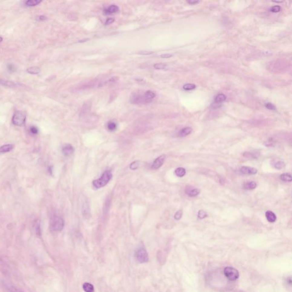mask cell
Instances as JSON below:
<instances>
[{"label":"cell","instance_id":"cell-35","mask_svg":"<svg viewBox=\"0 0 292 292\" xmlns=\"http://www.w3.org/2000/svg\"><path fill=\"white\" fill-rule=\"evenodd\" d=\"M265 107H266L267 109L270 110H276L275 106L274 104L271 103H267L265 104Z\"/></svg>","mask_w":292,"mask_h":292},{"label":"cell","instance_id":"cell-27","mask_svg":"<svg viewBox=\"0 0 292 292\" xmlns=\"http://www.w3.org/2000/svg\"><path fill=\"white\" fill-rule=\"evenodd\" d=\"M285 164L282 161H278L274 164V168L278 169H283L284 167H285Z\"/></svg>","mask_w":292,"mask_h":292},{"label":"cell","instance_id":"cell-19","mask_svg":"<svg viewBox=\"0 0 292 292\" xmlns=\"http://www.w3.org/2000/svg\"><path fill=\"white\" fill-rule=\"evenodd\" d=\"M144 96L146 99L150 100L151 99H154V98L156 97V94L153 91L148 90V91H146Z\"/></svg>","mask_w":292,"mask_h":292},{"label":"cell","instance_id":"cell-38","mask_svg":"<svg viewBox=\"0 0 292 292\" xmlns=\"http://www.w3.org/2000/svg\"><path fill=\"white\" fill-rule=\"evenodd\" d=\"M7 288L8 289L9 291L10 292H23L21 291L20 290H18V289H17L15 287H11V286H8Z\"/></svg>","mask_w":292,"mask_h":292},{"label":"cell","instance_id":"cell-6","mask_svg":"<svg viewBox=\"0 0 292 292\" xmlns=\"http://www.w3.org/2000/svg\"><path fill=\"white\" fill-rule=\"evenodd\" d=\"M132 103H135V104H140V103H149V100L146 99L144 96L142 97L141 95H135L134 96H133L131 98Z\"/></svg>","mask_w":292,"mask_h":292},{"label":"cell","instance_id":"cell-17","mask_svg":"<svg viewBox=\"0 0 292 292\" xmlns=\"http://www.w3.org/2000/svg\"><path fill=\"white\" fill-rule=\"evenodd\" d=\"M257 187V184L254 182H247L246 183L244 184V188L245 189L248 190H251L253 189L254 188H256Z\"/></svg>","mask_w":292,"mask_h":292},{"label":"cell","instance_id":"cell-7","mask_svg":"<svg viewBox=\"0 0 292 292\" xmlns=\"http://www.w3.org/2000/svg\"><path fill=\"white\" fill-rule=\"evenodd\" d=\"M165 158H166L165 155H162L158 157V158L156 159L151 166V168L155 169H159L163 164Z\"/></svg>","mask_w":292,"mask_h":292},{"label":"cell","instance_id":"cell-31","mask_svg":"<svg viewBox=\"0 0 292 292\" xmlns=\"http://www.w3.org/2000/svg\"><path fill=\"white\" fill-rule=\"evenodd\" d=\"M281 8L280 6L276 5V6H273L271 8V11L273 13H278L281 10Z\"/></svg>","mask_w":292,"mask_h":292},{"label":"cell","instance_id":"cell-18","mask_svg":"<svg viewBox=\"0 0 292 292\" xmlns=\"http://www.w3.org/2000/svg\"><path fill=\"white\" fill-rule=\"evenodd\" d=\"M83 289L84 290V292H94V286L88 282H86L83 285Z\"/></svg>","mask_w":292,"mask_h":292},{"label":"cell","instance_id":"cell-41","mask_svg":"<svg viewBox=\"0 0 292 292\" xmlns=\"http://www.w3.org/2000/svg\"><path fill=\"white\" fill-rule=\"evenodd\" d=\"M188 2L190 5H196V4H198L199 1H188Z\"/></svg>","mask_w":292,"mask_h":292},{"label":"cell","instance_id":"cell-32","mask_svg":"<svg viewBox=\"0 0 292 292\" xmlns=\"http://www.w3.org/2000/svg\"><path fill=\"white\" fill-rule=\"evenodd\" d=\"M7 68H8V70L9 71H10L11 73H13V72H15L16 70V68H15V66L12 64H8V66H7Z\"/></svg>","mask_w":292,"mask_h":292},{"label":"cell","instance_id":"cell-5","mask_svg":"<svg viewBox=\"0 0 292 292\" xmlns=\"http://www.w3.org/2000/svg\"><path fill=\"white\" fill-rule=\"evenodd\" d=\"M224 274L231 281H235L239 277V273L238 270L233 267H228L224 269Z\"/></svg>","mask_w":292,"mask_h":292},{"label":"cell","instance_id":"cell-30","mask_svg":"<svg viewBox=\"0 0 292 292\" xmlns=\"http://www.w3.org/2000/svg\"><path fill=\"white\" fill-rule=\"evenodd\" d=\"M198 216L200 219H203V218L207 217V214L204 211L200 210V211H198Z\"/></svg>","mask_w":292,"mask_h":292},{"label":"cell","instance_id":"cell-36","mask_svg":"<svg viewBox=\"0 0 292 292\" xmlns=\"http://www.w3.org/2000/svg\"><path fill=\"white\" fill-rule=\"evenodd\" d=\"M30 131L31 133L34 134V135H36V134H38V130L37 129V127H35V126L31 127Z\"/></svg>","mask_w":292,"mask_h":292},{"label":"cell","instance_id":"cell-42","mask_svg":"<svg viewBox=\"0 0 292 292\" xmlns=\"http://www.w3.org/2000/svg\"><path fill=\"white\" fill-rule=\"evenodd\" d=\"M39 18H40V20H46V17H45L44 15H41V16H40V17H39Z\"/></svg>","mask_w":292,"mask_h":292},{"label":"cell","instance_id":"cell-10","mask_svg":"<svg viewBox=\"0 0 292 292\" xmlns=\"http://www.w3.org/2000/svg\"><path fill=\"white\" fill-rule=\"evenodd\" d=\"M192 131V129L189 127H185L184 129H182L178 133L179 137L180 138H183L186 136L188 135L189 134H191Z\"/></svg>","mask_w":292,"mask_h":292},{"label":"cell","instance_id":"cell-3","mask_svg":"<svg viewBox=\"0 0 292 292\" xmlns=\"http://www.w3.org/2000/svg\"><path fill=\"white\" fill-rule=\"evenodd\" d=\"M26 115L25 112L22 111H17L12 119L13 123L17 126H22L25 123Z\"/></svg>","mask_w":292,"mask_h":292},{"label":"cell","instance_id":"cell-34","mask_svg":"<svg viewBox=\"0 0 292 292\" xmlns=\"http://www.w3.org/2000/svg\"><path fill=\"white\" fill-rule=\"evenodd\" d=\"M182 215H183V212H182L181 210H180V211H179L176 213H175V216H174V218H175L176 220H179V219H180L181 218H182Z\"/></svg>","mask_w":292,"mask_h":292},{"label":"cell","instance_id":"cell-33","mask_svg":"<svg viewBox=\"0 0 292 292\" xmlns=\"http://www.w3.org/2000/svg\"><path fill=\"white\" fill-rule=\"evenodd\" d=\"M138 54H139L142 55H149L153 54V51L144 50V51H141L139 52Z\"/></svg>","mask_w":292,"mask_h":292},{"label":"cell","instance_id":"cell-28","mask_svg":"<svg viewBox=\"0 0 292 292\" xmlns=\"http://www.w3.org/2000/svg\"><path fill=\"white\" fill-rule=\"evenodd\" d=\"M167 67V64H162V63H159V64H156L154 65V67L155 69H156L158 70H163L165 69Z\"/></svg>","mask_w":292,"mask_h":292},{"label":"cell","instance_id":"cell-2","mask_svg":"<svg viewBox=\"0 0 292 292\" xmlns=\"http://www.w3.org/2000/svg\"><path fill=\"white\" fill-rule=\"evenodd\" d=\"M50 226L52 231L54 232H60L64 228V221L60 216L54 215L50 219Z\"/></svg>","mask_w":292,"mask_h":292},{"label":"cell","instance_id":"cell-40","mask_svg":"<svg viewBox=\"0 0 292 292\" xmlns=\"http://www.w3.org/2000/svg\"><path fill=\"white\" fill-rule=\"evenodd\" d=\"M172 56V55L171 54H162L160 55V57L161 58H170Z\"/></svg>","mask_w":292,"mask_h":292},{"label":"cell","instance_id":"cell-9","mask_svg":"<svg viewBox=\"0 0 292 292\" xmlns=\"http://www.w3.org/2000/svg\"><path fill=\"white\" fill-rule=\"evenodd\" d=\"M62 153L66 156H69L73 154L74 152V149L70 144L64 146L62 149Z\"/></svg>","mask_w":292,"mask_h":292},{"label":"cell","instance_id":"cell-20","mask_svg":"<svg viewBox=\"0 0 292 292\" xmlns=\"http://www.w3.org/2000/svg\"><path fill=\"white\" fill-rule=\"evenodd\" d=\"M175 173L178 177H183L186 173V171L185 169H184L183 167H179L175 169Z\"/></svg>","mask_w":292,"mask_h":292},{"label":"cell","instance_id":"cell-39","mask_svg":"<svg viewBox=\"0 0 292 292\" xmlns=\"http://www.w3.org/2000/svg\"><path fill=\"white\" fill-rule=\"evenodd\" d=\"M115 21V19L114 18H109L107 20L105 21V25H109L113 24Z\"/></svg>","mask_w":292,"mask_h":292},{"label":"cell","instance_id":"cell-22","mask_svg":"<svg viewBox=\"0 0 292 292\" xmlns=\"http://www.w3.org/2000/svg\"><path fill=\"white\" fill-rule=\"evenodd\" d=\"M41 2L40 0H28L25 1V5L29 7L35 6L36 5H38Z\"/></svg>","mask_w":292,"mask_h":292},{"label":"cell","instance_id":"cell-1","mask_svg":"<svg viewBox=\"0 0 292 292\" xmlns=\"http://www.w3.org/2000/svg\"><path fill=\"white\" fill-rule=\"evenodd\" d=\"M111 178L112 174L111 172L110 171H106L100 178L93 181V185L95 188L97 189L103 187L109 183Z\"/></svg>","mask_w":292,"mask_h":292},{"label":"cell","instance_id":"cell-21","mask_svg":"<svg viewBox=\"0 0 292 292\" xmlns=\"http://www.w3.org/2000/svg\"><path fill=\"white\" fill-rule=\"evenodd\" d=\"M41 71L38 67H31L27 69V72L30 74H38Z\"/></svg>","mask_w":292,"mask_h":292},{"label":"cell","instance_id":"cell-14","mask_svg":"<svg viewBox=\"0 0 292 292\" xmlns=\"http://www.w3.org/2000/svg\"><path fill=\"white\" fill-rule=\"evenodd\" d=\"M14 149V146L11 144H5L0 147V153H6L11 151Z\"/></svg>","mask_w":292,"mask_h":292},{"label":"cell","instance_id":"cell-24","mask_svg":"<svg viewBox=\"0 0 292 292\" xmlns=\"http://www.w3.org/2000/svg\"><path fill=\"white\" fill-rule=\"evenodd\" d=\"M0 84L8 87H14L17 84L14 82L8 81V80H0Z\"/></svg>","mask_w":292,"mask_h":292},{"label":"cell","instance_id":"cell-13","mask_svg":"<svg viewBox=\"0 0 292 292\" xmlns=\"http://www.w3.org/2000/svg\"><path fill=\"white\" fill-rule=\"evenodd\" d=\"M185 192L189 197H195L199 194L200 190L198 188H188V189H186Z\"/></svg>","mask_w":292,"mask_h":292},{"label":"cell","instance_id":"cell-23","mask_svg":"<svg viewBox=\"0 0 292 292\" xmlns=\"http://www.w3.org/2000/svg\"><path fill=\"white\" fill-rule=\"evenodd\" d=\"M280 179L284 182H291L292 180V175L289 173H283L280 176Z\"/></svg>","mask_w":292,"mask_h":292},{"label":"cell","instance_id":"cell-4","mask_svg":"<svg viewBox=\"0 0 292 292\" xmlns=\"http://www.w3.org/2000/svg\"><path fill=\"white\" fill-rule=\"evenodd\" d=\"M135 257L136 260L140 263H145L149 261V254L146 250L143 248H139L137 249L135 253Z\"/></svg>","mask_w":292,"mask_h":292},{"label":"cell","instance_id":"cell-11","mask_svg":"<svg viewBox=\"0 0 292 292\" xmlns=\"http://www.w3.org/2000/svg\"><path fill=\"white\" fill-rule=\"evenodd\" d=\"M265 216H266L267 221L269 223H274V222L276 221V220L277 219L276 215L273 213L272 211H267L266 212Z\"/></svg>","mask_w":292,"mask_h":292},{"label":"cell","instance_id":"cell-16","mask_svg":"<svg viewBox=\"0 0 292 292\" xmlns=\"http://www.w3.org/2000/svg\"><path fill=\"white\" fill-rule=\"evenodd\" d=\"M227 99V97L223 94H219L216 95L215 99V102L216 103H221L223 102H224Z\"/></svg>","mask_w":292,"mask_h":292},{"label":"cell","instance_id":"cell-15","mask_svg":"<svg viewBox=\"0 0 292 292\" xmlns=\"http://www.w3.org/2000/svg\"><path fill=\"white\" fill-rule=\"evenodd\" d=\"M118 79V77H113V78H111L110 79L107 80V81H105V82H103V83H101L100 84H99V86H109V85H111V84H114L116 82H117Z\"/></svg>","mask_w":292,"mask_h":292},{"label":"cell","instance_id":"cell-29","mask_svg":"<svg viewBox=\"0 0 292 292\" xmlns=\"http://www.w3.org/2000/svg\"><path fill=\"white\" fill-rule=\"evenodd\" d=\"M40 221L37 220L35 224V230L37 235H41V228H40Z\"/></svg>","mask_w":292,"mask_h":292},{"label":"cell","instance_id":"cell-37","mask_svg":"<svg viewBox=\"0 0 292 292\" xmlns=\"http://www.w3.org/2000/svg\"><path fill=\"white\" fill-rule=\"evenodd\" d=\"M139 163L138 162H134L130 165V169H136L138 168Z\"/></svg>","mask_w":292,"mask_h":292},{"label":"cell","instance_id":"cell-26","mask_svg":"<svg viewBox=\"0 0 292 292\" xmlns=\"http://www.w3.org/2000/svg\"><path fill=\"white\" fill-rule=\"evenodd\" d=\"M196 86L195 84H184L183 86V89L185 91H189V90H193L196 89Z\"/></svg>","mask_w":292,"mask_h":292},{"label":"cell","instance_id":"cell-8","mask_svg":"<svg viewBox=\"0 0 292 292\" xmlns=\"http://www.w3.org/2000/svg\"><path fill=\"white\" fill-rule=\"evenodd\" d=\"M240 171L241 173L247 175H254L258 173L257 169L247 166H243L241 167V169H240Z\"/></svg>","mask_w":292,"mask_h":292},{"label":"cell","instance_id":"cell-25","mask_svg":"<svg viewBox=\"0 0 292 292\" xmlns=\"http://www.w3.org/2000/svg\"><path fill=\"white\" fill-rule=\"evenodd\" d=\"M117 128V125L114 122H109L107 123V129L110 131H114Z\"/></svg>","mask_w":292,"mask_h":292},{"label":"cell","instance_id":"cell-43","mask_svg":"<svg viewBox=\"0 0 292 292\" xmlns=\"http://www.w3.org/2000/svg\"><path fill=\"white\" fill-rule=\"evenodd\" d=\"M2 40H3V38H2L1 37H0V42H2Z\"/></svg>","mask_w":292,"mask_h":292},{"label":"cell","instance_id":"cell-12","mask_svg":"<svg viewBox=\"0 0 292 292\" xmlns=\"http://www.w3.org/2000/svg\"><path fill=\"white\" fill-rule=\"evenodd\" d=\"M119 7L116 5H110L106 10H104V12L107 15H111V14H113L118 12L119 11Z\"/></svg>","mask_w":292,"mask_h":292}]
</instances>
